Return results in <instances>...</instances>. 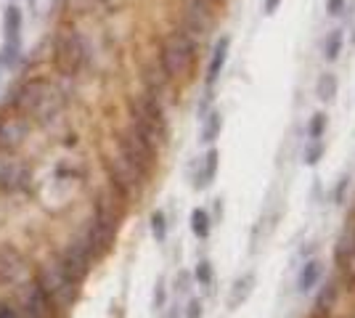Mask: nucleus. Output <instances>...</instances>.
Here are the masks:
<instances>
[{
  "label": "nucleus",
  "mask_w": 355,
  "mask_h": 318,
  "mask_svg": "<svg viewBox=\"0 0 355 318\" xmlns=\"http://www.w3.org/2000/svg\"><path fill=\"white\" fill-rule=\"evenodd\" d=\"M133 114H135V125H133L135 133L144 138L146 143H151L154 149H159L164 143V138H167V122H164L162 106L157 101V96L148 93L141 101H135Z\"/></svg>",
  "instance_id": "obj_1"
},
{
  "label": "nucleus",
  "mask_w": 355,
  "mask_h": 318,
  "mask_svg": "<svg viewBox=\"0 0 355 318\" xmlns=\"http://www.w3.org/2000/svg\"><path fill=\"white\" fill-rule=\"evenodd\" d=\"M77 284L69 271L64 268V263L59 260H51L43 268V279H40V287L45 289V294L51 297V303L56 310H67L69 305L77 300Z\"/></svg>",
  "instance_id": "obj_2"
},
{
  "label": "nucleus",
  "mask_w": 355,
  "mask_h": 318,
  "mask_svg": "<svg viewBox=\"0 0 355 318\" xmlns=\"http://www.w3.org/2000/svg\"><path fill=\"white\" fill-rule=\"evenodd\" d=\"M193 61V37L186 32H175L164 40L162 48V69L167 77H180L189 72Z\"/></svg>",
  "instance_id": "obj_3"
},
{
  "label": "nucleus",
  "mask_w": 355,
  "mask_h": 318,
  "mask_svg": "<svg viewBox=\"0 0 355 318\" xmlns=\"http://www.w3.org/2000/svg\"><path fill=\"white\" fill-rule=\"evenodd\" d=\"M85 61V43L80 40V35L67 32L56 40V51H53V64L61 75H74Z\"/></svg>",
  "instance_id": "obj_4"
},
{
  "label": "nucleus",
  "mask_w": 355,
  "mask_h": 318,
  "mask_svg": "<svg viewBox=\"0 0 355 318\" xmlns=\"http://www.w3.org/2000/svg\"><path fill=\"white\" fill-rule=\"evenodd\" d=\"M119 154L146 175L148 170H151V165H154V154H157V149H154L151 143H146L135 130H130V133H125V136L119 138Z\"/></svg>",
  "instance_id": "obj_5"
},
{
  "label": "nucleus",
  "mask_w": 355,
  "mask_h": 318,
  "mask_svg": "<svg viewBox=\"0 0 355 318\" xmlns=\"http://www.w3.org/2000/svg\"><path fill=\"white\" fill-rule=\"evenodd\" d=\"M144 173L133 167L122 154H117L114 159H112V183H114V188H117L122 197H133L135 191L141 188V183H144Z\"/></svg>",
  "instance_id": "obj_6"
},
{
  "label": "nucleus",
  "mask_w": 355,
  "mask_h": 318,
  "mask_svg": "<svg viewBox=\"0 0 355 318\" xmlns=\"http://www.w3.org/2000/svg\"><path fill=\"white\" fill-rule=\"evenodd\" d=\"M3 30H6V46H3V64H14L21 51V8L8 6L3 16Z\"/></svg>",
  "instance_id": "obj_7"
},
{
  "label": "nucleus",
  "mask_w": 355,
  "mask_h": 318,
  "mask_svg": "<svg viewBox=\"0 0 355 318\" xmlns=\"http://www.w3.org/2000/svg\"><path fill=\"white\" fill-rule=\"evenodd\" d=\"M30 186V167L19 159L0 152V188L3 191H21Z\"/></svg>",
  "instance_id": "obj_8"
},
{
  "label": "nucleus",
  "mask_w": 355,
  "mask_h": 318,
  "mask_svg": "<svg viewBox=\"0 0 355 318\" xmlns=\"http://www.w3.org/2000/svg\"><path fill=\"white\" fill-rule=\"evenodd\" d=\"M27 276H30V268H27L24 255L16 252L14 247H0V279L16 287V284L27 281Z\"/></svg>",
  "instance_id": "obj_9"
},
{
  "label": "nucleus",
  "mask_w": 355,
  "mask_h": 318,
  "mask_svg": "<svg viewBox=\"0 0 355 318\" xmlns=\"http://www.w3.org/2000/svg\"><path fill=\"white\" fill-rule=\"evenodd\" d=\"M90 260H93V249H90L88 244V236H85V242H72L67 247V252L61 255V263H64V268L69 271L74 281L85 279V273L90 268Z\"/></svg>",
  "instance_id": "obj_10"
},
{
  "label": "nucleus",
  "mask_w": 355,
  "mask_h": 318,
  "mask_svg": "<svg viewBox=\"0 0 355 318\" xmlns=\"http://www.w3.org/2000/svg\"><path fill=\"white\" fill-rule=\"evenodd\" d=\"M212 27V11H209V0H191L189 11H186V35L202 37Z\"/></svg>",
  "instance_id": "obj_11"
},
{
  "label": "nucleus",
  "mask_w": 355,
  "mask_h": 318,
  "mask_svg": "<svg viewBox=\"0 0 355 318\" xmlns=\"http://www.w3.org/2000/svg\"><path fill=\"white\" fill-rule=\"evenodd\" d=\"M30 133L27 122L21 117H8V120L0 122V152H11L16 146L24 143V138Z\"/></svg>",
  "instance_id": "obj_12"
},
{
  "label": "nucleus",
  "mask_w": 355,
  "mask_h": 318,
  "mask_svg": "<svg viewBox=\"0 0 355 318\" xmlns=\"http://www.w3.org/2000/svg\"><path fill=\"white\" fill-rule=\"evenodd\" d=\"M56 308L51 303V297L45 294V289L40 284H35L30 289V297L24 305V318H53Z\"/></svg>",
  "instance_id": "obj_13"
},
{
  "label": "nucleus",
  "mask_w": 355,
  "mask_h": 318,
  "mask_svg": "<svg viewBox=\"0 0 355 318\" xmlns=\"http://www.w3.org/2000/svg\"><path fill=\"white\" fill-rule=\"evenodd\" d=\"M45 85H48L45 80H32V82H27V85L19 91V98H16L19 109H21V112H27V114H32V109H35L37 101L43 98Z\"/></svg>",
  "instance_id": "obj_14"
},
{
  "label": "nucleus",
  "mask_w": 355,
  "mask_h": 318,
  "mask_svg": "<svg viewBox=\"0 0 355 318\" xmlns=\"http://www.w3.org/2000/svg\"><path fill=\"white\" fill-rule=\"evenodd\" d=\"M228 48H231V40L223 35L220 40L215 43V51H212V59H209V67H207V82L209 85L220 77L223 67H225V59H228Z\"/></svg>",
  "instance_id": "obj_15"
},
{
  "label": "nucleus",
  "mask_w": 355,
  "mask_h": 318,
  "mask_svg": "<svg viewBox=\"0 0 355 318\" xmlns=\"http://www.w3.org/2000/svg\"><path fill=\"white\" fill-rule=\"evenodd\" d=\"M218 162H220V154L215 152V149H209V152L205 154V159H202V167H199V173H196V181H193V186H196V188H207L209 183L215 181Z\"/></svg>",
  "instance_id": "obj_16"
},
{
  "label": "nucleus",
  "mask_w": 355,
  "mask_h": 318,
  "mask_svg": "<svg viewBox=\"0 0 355 318\" xmlns=\"http://www.w3.org/2000/svg\"><path fill=\"white\" fill-rule=\"evenodd\" d=\"M334 255H337V263H347V260L355 255V220H350L347 226L342 228L340 239H337V249H334Z\"/></svg>",
  "instance_id": "obj_17"
},
{
  "label": "nucleus",
  "mask_w": 355,
  "mask_h": 318,
  "mask_svg": "<svg viewBox=\"0 0 355 318\" xmlns=\"http://www.w3.org/2000/svg\"><path fill=\"white\" fill-rule=\"evenodd\" d=\"M321 279V263L318 260H308L302 268H300V276H297V292H311Z\"/></svg>",
  "instance_id": "obj_18"
},
{
  "label": "nucleus",
  "mask_w": 355,
  "mask_h": 318,
  "mask_svg": "<svg viewBox=\"0 0 355 318\" xmlns=\"http://www.w3.org/2000/svg\"><path fill=\"white\" fill-rule=\"evenodd\" d=\"M252 284H254V276H252V273L241 276L236 284H234V289H231L228 305H231V308H239V305L244 303V300H247V297L252 294Z\"/></svg>",
  "instance_id": "obj_19"
},
{
  "label": "nucleus",
  "mask_w": 355,
  "mask_h": 318,
  "mask_svg": "<svg viewBox=\"0 0 355 318\" xmlns=\"http://www.w3.org/2000/svg\"><path fill=\"white\" fill-rule=\"evenodd\" d=\"M220 130H223L220 112H212V114L205 117V125H202V141H205V143H212L215 138L220 136Z\"/></svg>",
  "instance_id": "obj_20"
},
{
  "label": "nucleus",
  "mask_w": 355,
  "mask_h": 318,
  "mask_svg": "<svg viewBox=\"0 0 355 318\" xmlns=\"http://www.w3.org/2000/svg\"><path fill=\"white\" fill-rule=\"evenodd\" d=\"M315 96L321 98V101H334V96H337V77L331 75V72H326V75H321V80H318V85H315Z\"/></svg>",
  "instance_id": "obj_21"
},
{
  "label": "nucleus",
  "mask_w": 355,
  "mask_h": 318,
  "mask_svg": "<svg viewBox=\"0 0 355 318\" xmlns=\"http://www.w3.org/2000/svg\"><path fill=\"white\" fill-rule=\"evenodd\" d=\"M191 231L199 236V239H207L209 236V215L205 210L191 212Z\"/></svg>",
  "instance_id": "obj_22"
},
{
  "label": "nucleus",
  "mask_w": 355,
  "mask_h": 318,
  "mask_svg": "<svg viewBox=\"0 0 355 318\" xmlns=\"http://www.w3.org/2000/svg\"><path fill=\"white\" fill-rule=\"evenodd\" d=\"M340 48H342V30H334L329 37H326V46H324L326 61H337V56H340Z\"/></svg>",
  "instance_id": "obj_23"
},
{
  "label": "nucleus",
  "mask_w": 355,
  "mask_h": 318,
  "mask_svg": "<svg viewBox=\"0 0 355 318\" xmlns=\"http://www.w3.org/2000/svg\"><path fill=\"white\" fill-rule=\"evenodd\" d=\"M151 233H154V239L162 244L167 239V220H164V212H154L151 215Z\"/></svg>",
  "instance_id": "obj_24"
},
{
  "label": "nucleus",
  "mask_w": 355,
  "mask_h": 318,
  "mask_svg": "<svg viewBox=\"0 0 355 318\" xmlns=\"http://www.w3.org/2000/svg\"><path fill=\"white\" fill-rule=\"evenodd\" d=\"M56 8V0H30V11L35 19H48Z\"/></svg>",
  "instance_id": "obj_25"
},
{
  "label": "nucleus",
  "mask_w": 355,
  "mask_h": 318,
  "mask_svg": "<svg viewBox=\"0 0 355 318\" xmlns=\"http://www.w3.org/2000/svg\"><path fill=\"white\" fill-rule=\"evenodd\" d=\"M324 130H326V114H313V122H311V127H308V136H311L313 141H321Z\"/></svg>",
  "instance_id": "obj_26"
},
{
  "label": "nucleus",
  "mask_w": 355,
  "mask_h": 318,
  "mask_svg": "<svg viewBox=\"0 0 355 318\" xmlns=\"http://www.w3.org/2000/svg\"><path fill=\"white\" fill-rule=\"evenodd\" d=\"M196 279H199L202 287H209V284H212V268H209L207 260H202V263L196 265Z\"/></svg>",
  "instance_id": "obj_27"
},
{
  "label": "nucleus",
  "mask_w": 355,
  "mask_h": 318,
  "mask_svg": "<svg viewBox=\"0 0 355 318\" xmlns=\"http://www.w3.org/2000/svg\"><path fill=\"white\" fill-rule=\"evenodd\" d=\"M321 154H324V143H321V141H315L311 149L305 152V162H308V165H315V162L321 159Z\"/></svg>",
  "instance_id": "obj_28"
},
{
  "label": "nucleus",
  "mask_w": 355,
  "mask_h": 318,
  "mask_svg": "<svg viewBox=\"0 0 355 318\" xmlns=\"http://www.w3.org/2000/svg\"><path fill=\"white\" fill-rule=\"evenodd\" d=\"M331 300H334V284H326V289L321 292V297H318V308H321V310H329V308H331Z\"/></svg>",
  "instance_id": "obj_29"
},
{
  "label": "nucleus",
  "mask_w": 355,
  "mask_h": 318,
  "mask_svg": "<svg viewBox=\"0 0 355 318\" xmlns=\"http://www.w3.org/2000/svg\"><path fill=\"white\" fill-rule=\"evenodd\" d=\"M345 6H347V0H326V11L331 16H340L345 11Z\"/></svg>",
  "instance_id": "obj_30"
},
{
  "label": "nucleus",
  "mask_w": 355,
  "mask_h": 318,
  "mask_svg": "<svg viewBox=\"0 0 355 318\" xmlns=\"http://www.w3.org/2000/svg\"><path fill=\"white\" fill-rule=\"evenodd\" d=\"M202 316H205L202 303H199V300H191V303H189V310H186V318H202Z\"/></svg>",
  "instance_id": "obj_31"
},
{
  "label": "nucleus",
  "mask_w": 355,
  "mask_h": 318,
  "mask_svg": "<svg viewBox=\"0 0 355 318\" xmlns=\"http://www.w3.org/2000/svg\"><path fill=\"white\" fill-rule=\"evenodd\" d=\"M162 305H164V281L159 279L157 289H154V308H162Z\"/></svg>",
  "instance_id": "obj_32"
},
{
  "label": "nucleus",
  "mask_w": 355,
  "mask_h": 318,
  "mask_svg": "<svg viewBox=\"0 0 355 318\" xmlns=\"http://www.w3.org/2000/svg\"><path fill=\"white\" fill-rule=\"evenodd\" d=\"M0 318H19V313L11 305H0Z\"/></svg>",
  "instance_id": "obj_33"
},
{
  "label": "nucleus",
  "mask_w": 355,
  "mask_h": 318,
  "mask_svg": "<svg viewBox=\"0 0 355 318\" xmlns=\"http://www.w3.org/2000/svg\"><path fill=\"white\" fill-rule=\"evenodd\" d=\"M347 183H350V178L345 175V178L340 181V186H337V194H334V197H337V202H342V197H345V188H347Z\"/></svg>",
  "instance_id": "obj_34"
},
{
  "label": "nucleus",
  "mask_w": 355,
  "mask_h": 318,
  "mask_svg": "<svg viewBox=\"0 0 355 318\" xmlns=\"http://www.w3.org/2000/svg\"><path fill=\"white\" fill-rule=\"evenodd\" d=\"M186 284H189V273H180V279H178V292H186Z\"/></svg>",
  "instance_id": "obj_35"
},
{
  "label": "nucleus",
  "mask_w": 355,
  "mask_h": 318,
  "mask_svg": "<svg viewBox=\"0 0 355 318\" xmlns=\"http://www.w3.org/2000/svg\"><path fill=\"white\" fill-rule=\"evenodd\" d=\"M279 3H282V0H266V14H273V11L279 8Z\"/></svg>",
  "instance_id": "obj_36"
},
{
  "label": "nucleus",
  "mask_w": 355,
  "mask_h": 318,
  "mask_svg": "<svg viewBox=\"0 0 355 318\" xmlns=\"http://www.w3.org/2000/svg\"><path fill=\"white\" fill-rule=\"evenodd\" d=\"M173 318H178V316H175V313H173Z\"/></svg>",
  "instance_id": "obj_37"
},
{
  "label": "nucleus",
  "mask_w": 355,
  "mask_h": 318,
  "mask_svg": "<svg viewBox=\"0 0 355 318\" xmlns=\"http://www.w3.org/2000/svg\"><path fill=\"white\" fill-rule=\"evenodd\" d=\"M353 43H355V37H353Z\"/></svg>",
  "instance_id": "obj_38"
}]
</instances>
